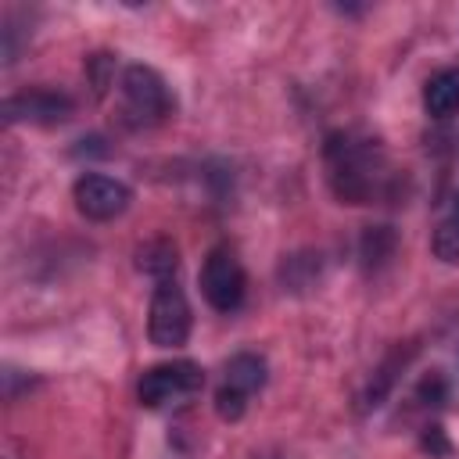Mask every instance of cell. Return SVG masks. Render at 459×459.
I'll return each mask as SVG.
<instances>
[{
	"label": "cell",
	"instance_id": "8",
	"mask_svg": "<svg viewBox=\"0 0 459 459\" xmlns=\"http://www.w3.org/2000/svg\"><path fill=\"white\" fill-rule=\"evenodd\" d=\"M423 108L430 118H452L459 111V65L437 68L423 86Z\"/></svg>",
	"mask_w": 459,
	"mask_h": 459
},
{
	"label": "cell",
	"instance_id": "6",
	"mask_svg": "<svg viewBox=\"0 0 459 459\" xmlns=\"http://www.w3.org/2000/svg\"><path fill=\"white\" fill-rule=\"evenodd\" d=\"M72 197H75L79 215H86L93 222H108V219L122 215L133 201V194L122 179H111V176H100V172L79 176L75 186H72Z\"/></svg>",
	"mask_w": 459,
	"mask_h": 459
},
{
	"label": "cell",
	"instance_id": "5",
	"mask_svg": "<svg viewBox=\"0 0 459 459\" xmlns=\"http://www.w3.org/2000/svg\"><path fill=\"white\" fill-rule=\"evenodd\" d=\"M201 294L215 312H233L244 301V269L237 262V255L219 244L208 251L204 265H201Z\"/></svg>",
	"mask_w": 459,
	"mask_h": 459
},
{
	"label": "cell",
	"instance_id": "13",
	"mask_svg": "<svg viewBox=\"0 0 459 459\" xmlns=\"http://www.w3.org/2000/svg\"><path fill=\"white\" fill-rule=\"evenodd\" d=\"M244 409H247V394H240V391H233V387H219L215 391V412L222 416V420H240L244 416Z\"/></svg>",
	"mask_w": 459,
	"mask_h": 459
},
{
	"label": "cell",
	"instance_id": "1",
	"mask_svg": "<svg viewBox=\"0 0 459 459\" xmlns=\"http://www.w3.org/2000/svg\"><path fill=\"white\" fill-rule=\"evenodd\" d=\"M323 154H326V169H330V186L341 201L369 204L380 194L384 154H380L377 140H359L351 133H330Z\"/></svg>",
	"mask_w": 459,
	"mask_h": 459
},
{
	"label": "cell",
	"instance_id": "11",
	"mask_svg": "<svg viewBox=\"0 0 459 459\" xmlns=\"http://www.w3.org/2000/svg\"><path fill=\"white\" fill-rule=\"evenodd\" d=\"M394 244H398V237H394V230H391V226H369V230L362 233V240H359L362 265H366V269L384 265V262L394 255Z\"/></svg>",
	"mask_w": 459,
	"mask_h": 459
},
{
	"label": "cell",
	"instance_id": "2",
	"mask_svg": "<svg viewBox=\"0 0 459 459\" xmlns=\"http://www.w3.org/2000/svg\"><path fill=\"white\" fill-rule=\"evenodd\" d=\"M122 111L133 126H154L172 111L165 79L147 65H129L122 72Z\"/></svg>",
	"mask_w": 459,
	"mask_h": 459
},
{
	"label": "cell",
	"instance_id": "10",
	"mask_svg": "<svg viewBox=\"0 0 459 459\" xmlns=\"http://www.w3.org/2000/svg\"><path fill=\"white\" fill-rule=\"evenodd\" d=\"M136 265H140L147 276H154V280L161 283V280H169V276L176 273V265H179V251H176L172 240L158 237V240H147V244L136 251Z\"/></svg>",
	"mask_w": 459,
	"mask_h": 459
},
{
	"label": "cell",
	"instance_id": "7",
	"mask_svg": "<svg viewBox=\"0 0 459 459\" xmlns=\"http://www.w3.org/2000/svg\"><path fill=\"white\" fill-rule=\"evenodd\" d=\"M72 115V100L57 90H47V86H36V90H25V93H11L4 100V122L14 126V122H36V126H57Z\"/></svg>",
	"mask_w": 459,
	"mask_h": 459
},
{
	"label": "cell",
	"instance_id": "3",
	"mask_svg": "<svg viewBox=\"0 0 459 459\" xmlns=\"http://www.w3.org/2000/svg\"><path fill=\"white\" fill-rule=\"evenodd\" d=\"M147 337L158 348H179L190 337V301H186L183 287H176L172 280H161L151 294Z\"/></svg>",
	"mask_w": 459,
	"mask_h": 459
},
{
	"label": "cell",
	"instance_id": "4",
	"mask_svg": "<svg viewBox=\"0 0 459 459\" xmlns=\"http://www.w3.org/2000/svg\"><path fill=\"white\" fill-rule=\"evenodd\" d=\"M204 387V373L197 362L190 359H176V362H161V366H151L140 384H136V394H140V405L147 409H158L165 402H176V398H190Z\"/></svg>",
	"mask_w": 459,
	"mask_h": 459
},
{
	"label": "cell",
	"instance_id": "12",
	"mask_svg": "<svg viewBox=\"0 0 459 459\" xmlns=\"http://www.w3.org/2000/svg\"><path fill=\"white\" fill-rule=\"evenodd\" d=\"M434 255L448 265H459V215H448L437 230H434Z\"/></svg>",
	"mask_w": 459,
	"mask_h": 459
},
{
	"label": "cell",
	"instance_id": "14",
	"mask_svg": "<svg viewBox=\"0 0 459 459\" xmlns=\"http://www.w3.org/2000/svg\"><path fill=\"white\" fill-rule=\"evenodd\" d=\"M416 398H420L423 405H441V402L448 398V384H445V377H441L437 369H430V373L416 384Z\"/></svg>",
	"mask_w": 459,
	"mask_h": 459
},
{
	"label": "cell",
	"instance_id": "9",
	"mask_svg": "<svg viewBox=\"0 0 459 459\" xmlns=\"http://www.w3.org/2000/svg\"><path fill=\"white\" fill-rule=\"evenodd\" d=\"M226 387L240 391V394H255L265 387V359L255 351H240L226 362Z\"/></svg>",
	"mask_w": 459,
	"mask_h": 459
},
{
	"label": "cell",
	"instance_id": "15",
	"mask_svg": "<svg viewBox=\"0 0 459 459\" xmlns=\"http://www.w3.org/2000/svg\"><path fill=\"white\" fill-rule=\"evenodd\" d=\"M420 445H423V452H430V455H448V452H452V445H448V437H445V430H441L437 423L423 430Z\"/></svg>",
	"mask_w": 459,
	"mask_h": 459
}]
</instances>
